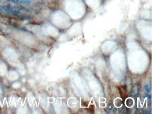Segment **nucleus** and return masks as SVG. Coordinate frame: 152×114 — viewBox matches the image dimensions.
Masks as SVG:
<instances>
[{
	"mask_svg": "<svg viewBox=\"0 0 152 114\" xmlns=\"http://www.w3.org/2000/svg\"><path fill=\"white\" fill-rule=\"evenodd\" d=\"M13 1L19 4H22L24 5H30L31 1L30 0H12Z\"/></svg>",
	"mask_w": 152,
	"mask_h": 114,
	"instance_id": "2",
	"label": "nucleus"
},
{
	"mask_svg": "<svg viewBox=\"0 0 152 114\" xmlns=\"http://www.w3.org/2000/svg\"><path fill=\"white\" fill-rule=\"evenodd\" d=\"M0 10L11 14H17L22 10V7L12 0H0Z\"/></svg>",
	"mask_w": 152,
	"mask_h": 114,
	"instance_id": "1",
	"label": "nucleus"
},
{
	"mask_svg": "<svg viewBox=\"0 0 152 114\" xmlns=\"http://www.w3.org/2000/svg\"><path fill=\"white\" fill-rule=\"evenodd\" d=\"M30 1H40V0H30Z\"/></svg>",
	"mask_w": 152,
	"mask_h": 114,
	"instance_id": "3",
	"label": "nucleus"
}]
</instances>
